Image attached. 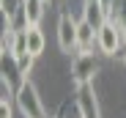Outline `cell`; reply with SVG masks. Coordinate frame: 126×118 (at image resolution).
I'll list each match as a JSON object with an SVG mask.
<instances>
[{"label":"cell","instance_id":"1","mask_svg":"<svg viewBox=\"0 0 126 118\" xmlns=\"http://www.w3.org/2000/svg\"><path fill=\"white\" fill-rule=\"evenodd\" d=\"M96 47L101 50V55L112 58L115 52H123L126 47V28L118 17H110L107 22L99 28V38H96Z\"/></svg>","mask_w":126,"mask_h":118},{"label":"cell","instance_id":"2","mask_svg":"<svg viewBox=\"0 0 126 118\" xmlns=\"http://www.w3.org/2000/svg\"><path fill=\"white\" fill-rule=\"evenodd\" d=\"M14 104L25 118H47V107L41 102V93L36 91V85L30 80H25L19 85V91L14 93Z\"/></svg>","mask_w":126,"mask_h":118},{"label":"cell","instance_id":"3","mask_svg":"<svg viewBox=\"0 0 126 118\" xmlns=\"http://www.w3.org/2000/svg\"><path fill=\"white\" fill-rule=\"evenodd\" d=\"M99 74V58L93 52H77L71 61V83L74 85H91Z\"/></svg>","mask_w":126,"mask_h":118},{"label":"cell","instance_id":"4","mask_svg":"<svg viewBox=\"0 0 126 118\" xmlns=\"http://www.w3.org/2000/svg\"><path fill=\"white\" fill-rule=\"evenodd\" d=\"M77 22L71 14H60L58 17V47L60 52H74L77 50Z\"/></svg>","mask_w":126,"mask_h":118},{"label":"cell","instance_id":"5","mask_svg":"<svg viewBox=\"0 0 126 118\" xmlns=\"http://www.w3.org/2000/svg\"><path fill=\"white\" fill-rule=\"evenodd\" d=\"M25 80H28V77L22 74V66H19L16 55H14V52H3V83L16 93L19 85H22Z\"/></svg>","mask_w":126,"mask_h":118},{"label":"cell","instance_id":"6","mask_svg":"<svg viewBox=\"0 0 126 118\" xmlns=\"http://www.w3.org/2000/svg\"><path fill=\"white\" fill-rule=\"evenodd\" d=\"M74 99L79 102L82 115H85V118H101V110H99V99H96L93 83H91V85H77V96H74Z\"/></svg>","mask_w":126,"mask_h":118},{"label":"cell","instance_id":"7","mask_svg":"<svg viewBox=\"0 0 126 118\" xmlns=\"http://www.w3.org/2000/svg\"><path fill=\"white\" fill-rule=\"evenodd\" d=\"M82 19L91 22L96 30L110 19V11L101 6V0H82Z\"/></svg>","mask_w":126,"mask_h":118},{"label":"cell","instance_id":"8","mask_svg":"<svg viewBox=\"0 0 126 118\" xmlns=\"http://www.w3.org/2000/svg\"><path fill=\"white\" fill-rule=\"evenodd\" d=\"M96 38H99V30L91 22L79 19V22H77V50L79 52H91L93 44H96Z\"/></svg>","mask_w":126,"mask_h":118},{"label":"cell","instance_id":"9","mask_svg":"<svg viewBox=\"0 0 126 118\" xmlns=\"http://www.w3.org/2000/svg\"><path fill=\"white\" fill-rule=\"evenodd\" d=\"M44 47H47L44 30H41L38 25H30V28H28V52H30L33 58H38L41 52H44Z\"/></svg>","mask_w":126,"mask_h":118},{"label":"cell","instance_id":"10","mask_svg":"<svg viewBox=\"0 0 126 118\" xmlns=\"http://www.w3.org/2000/svg\"><path fill=\"white\" fill-rule=\"evenodd\" d=\"M22 11L30 25H41L44 11H47V0H22Z\"/></svg>","mask_w":126,"mask_h":118},{"label":"cell","instance_id":"11","mask_svg":"<svg viewBox=\"0 0 126 118\" xmlns=\"http://www.w3.org/2000/svg\"><path fill=\"white\" fill-rule=\"evenodd\" d=\"M16 58L19 55H28V30H14V38H11V50Z\"/></svg>","mask_w":126,"mask_h":118},{"label":"cell","instance_id":"12","mask_svg":"<svg viewBox=\"0 0 126 118\" xmlns=\"http://www.w3.org/2000/svg\"><path fill=\"white\" fill-rule=\"evenodd\" d=\"M58 118H85V115H82L79 102H77V99H71V102H66V104L60 107V115H58Z\"/></svg>","mask_w":126,"mask_h":118},{"label":"cell","instance_id":"13","mask_svg":"<svg viewBox=\"0 0 126 118\" xmlns=\"http://www.w3.org/2000/svg\"><path fill=\"white\" fill-rule=\"evenodd\" d=\"M0 8H3L6 17H14L19 8H22V0H0Z\"/></svg>","mask_w":126,"mask_h":118},{"label":"cell","instance_id":"14","mask_svg":"<svg viewBox=\"0 0 126 118\" xmlns=\"http://www.w3.org/2000/svg\"><path fill=\"white\" fill-rule=\"evenodd\" d=\"M0 118H14V110H11V99H0Z\"/></svg>","mask_w":126,"mask_h":118},{"label":"cell","instance_id":"15","mask_svg":"<svg viewBox=\"0 0 126 118\" xmlns=\"http://www.w3.org/2000/svg\"><path fill=\"white\" fill-rule=\"evenodd\" d=\"M123 63H126V47H123Z\"/></svg>","mask_w":126,"mask_h":118}]
</instances>
